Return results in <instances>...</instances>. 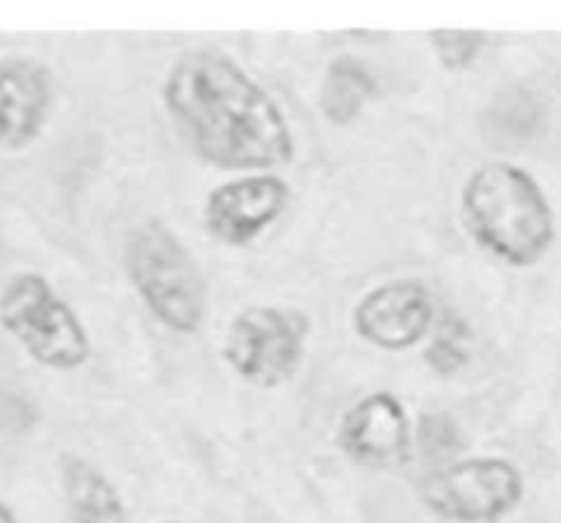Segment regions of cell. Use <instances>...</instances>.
Masks as SVG:
<instances>
[{"label": "cell", "instance_id": "52a82bcc", "mask_svg": "<svg viewBox=\"0 0 561 523\" xmlns=\"http://www.w3.org/2000/svg\"><path fill=\"white\" fill-rule=\"evenodd\" d=\"M436 296L420 277L383 280L351 307V329L383 354H405L427 343L438 327Z\"/></svg>", "mask_w": 561, "mask_h": 523}, {"label": "cell", "instance_id": "30bf717a", "mask_svg": "<svg viewBox=\"0 0 561 523\" xmlns=\"http://www.w3.org/2000/svg\"><path fill=\"white\" fill-rule=\"evenodd\" d=\"M55 107V75L33 55L0 58V151L20 154L42 137Z\"/></svg>", "mask_w": 561, "mask_h": 523}, {"label": "cell", "instance_id": "6da1fadb", "mask_svg": "<svg viewBox=\"0 0 561 523\" xmlns=\"http://www.w3.org/2000/svg\"><path fill=\"white\" fill-rule=\"evenodd\" d=\"M164 115L201 164L222 173H277L294 164L296 135L277 99L225 49L197 44L164 71Z\"/></svg>", "mask_w": 561, "mask_h": 523}, {"label": "cell", "instance_id": "8fae6325", "mask_svg": "<svg viewBox=\"0 0 561 523\" xmlns=\"http://www.w3.org/2000/svg\"><path fill=\"white\" fill-rule=\"evenodd\" d=\"M58 475L69 523H129L124 497L93 461L60 453Z\"/></svg>", "mask_w": 561, "mask_h": 523}, {"label": "cell", "instance_id": "277c9868", "mask_svg": "<svg viewBox=\"0 0 561 523\" xmlns=\"http://www.w3.org/2000/svg\"><path fill=\"white\" fill-rule=\"evenodd\" d=\"M0 327L36 365L75 373L93 354L91 332L80 312L42 272L11 274L0 288Z\"/></svg>", "mask_w": 561, "mask_h": 523}, {"label": "cell", "instance_id": "7a4b0ae2", "mask_svg": "<svg viewBox=\"0 0 561 523\" xmlns=\"http://www.w3.org/2000/svg\"><path fill=\"white\" fill-rule=\"evenodd\" d=\"M458 212L471 241L510 269L537 266L557 241V212L546 186L507 159L482 162L466 175Z\"/></svg>", "mask_w": 561, "mask_h": 523}, {"label": "cell", "instance_id": "ba28073f", "mask_svg": "<svg viewBox=\"0 0 561 523\" xmlns=\"http://www.w3.org/2000/svg\"><path fill=\"white\" fill-rule=\"evenodd\" d=\"M290 184L279 173H244L214 186L203 201V228L217 245L244 250L283 219Z\"/></svg>", "mask_w": 561, "mask_h": 523}, {"label": "cell", "instance_id": "7c38bea8", "mask_svg": "<svg viewBox=\"0 0 561 523\" xmlns=\"http://www.w3.org/2000/svg\"><path fill=\"white\" fill-rule=\"evenodd\" d=\"M378 99V80L365 60L354 55H337L329 60L318 88V110L329 126H354L365 107Z\"/></svg>", "mask_w": 561, "mask_h": 523}, {"label": "cell", "instance_id": "9a60e30c", "mask_svg": "<svg viewBox=\"0 0 561 523\" xmlns=\"http://www.w3.org/2000/svg\"><path fill=\"white\" fill-rule=\"evenodd\" d=\"M431 36V47L436 53L438 64L453 75L469 71L471 66L480 60L482 49L488 44L485 31H455V27H438V31L427 33Z\"/></svg>", "mask_w": 561, "mask_h": 523}, {"label": "cell", "instance_id": "3957f363", "mask_svg": "<svg viewBox=\"0 0 561 523\" xmlns=\"http://www.w3.org/2000/svg\"><path fill=\"white\" fill-rule=\"evenodd\" d=\"M126 283L148 316L179 338H195L208 318V285L201 263L164 219L131 225L121 245Z\"/></svg>", "mask_w": 561, "mask_h": 523}, {"label": "cell", "instance_id": "5bb4252c", "mask_svg": "<svg viewBox=\"0 0 561 523\" xmlns=\"http://www.w3.org/2000/svg\"><path fill=\"white\" fill-rule=\"evenodd\" d=\"M471 360H474V354L469 349V329L466 327L455 329L447 323H438L433 338L422 349V362L438 378L458 376L471 365Z\"/></svg>", "mask_w": 561, "mask_h": 523}, {"label": "cell", "instance_id": "8992f818", "mask_svg": "<svg viewBox=\"0 0 561 523\" xmlns=\"http://www.w3.org/2000/svg\"><path fill=\"white\" fill-rule=\"evenodd\" d=\"M416 493L447 523H499L524 502L526 477L515 461L502 455H471L427 469Z\"/></svg>", "mask_w": 561, "mask_h": 523}, {"label": "cell", "instance_id": "4fadbf2b", "mask_svg": "<svg viewBox=\"0 0 561 523\" xmlns=\"http://www.w3.org/2000/svg\"><path fill=\"white\" fill-rule=\"evenodd\" d=\"M414 450L433 466L453 464L466 450L463 428L447 409L425 411L414 422Z\"/></svg>", "mask_w": 561, "mask_h": 523}, {"label": "cell", "instance_id": "2e32d148", "mask_svg": "<svg viewBox=\"0 0 561 523\" xmlns=\"http://www.w3.org/2000/svg\"><path fill=\"white\" fill-rule=\"evenodd\" d=\"M0 523H16L14 510H11L5 502H0Z\"/></svg>", "mask_w": 561, "mask_h": 523}, {"label": "cell", "instance_id": "5b68a950", "mask_svg": "<svg viewBox=\"0 0 561 523\" xmlns=\"http://www.w3.org/2000/svg\"><path fill=\"white\" fill-rule=\"evenodd\" d=\"M310 332V316L296 307L250 305L225 329L222 362L239 382L272 393L301 371Z\"/></svg>", "mask_w": 561, "mask_h": 523}, {"label": "cell", "instance_id": "9c48e42d", "mask_svg": "<svg viewBox=\"0 0 561 523\" xmlns=\"http://www.w3.org/2000/svg\"><path fill=\"white\" fill-rule=\"evenodd\" d=\"M334 442L351 464L387 469L409 461L414 450V420L398 395L376 389L345 409Z\"/></svg>", "mask_w": 561, "mask_h": 523}, {"label": "cell", "instance_id": "e0dca14e", "mask_svg": "<svg viewBox=\"0 0 561 523\" xmlns=\"http://www.w3.org/2000/svg\"><path fill=\"white\" fill-rule=\"evenodd\" d=\"M157 523H184V521H157Z\"/></svg>", "mask_w": 561, "mask_h": 523}]
</instances>
